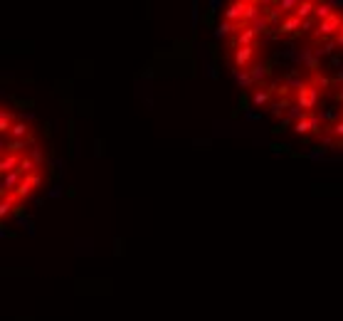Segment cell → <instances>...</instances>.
<instances>
[{"mask_svg":"<svg viewBox=\"0 0 343 321\" xmlns=\"http://www.w3.org/2000/svg\"><path fill=\"white\" fill-rule=\"evenodd\" d=\"M336 101H338V104H343V87L336 91Z\"/></svg>","mask_w":343,"mask_h":321,"instance_id":"obj_29","label":"cell"},{"mask_svg":"<svg viewBox=\"0 0 343 321\" xmlns=\"http://www.w3.org/2000/svg\"><path fill=\"white\" fill-rule=\"evenodd\" d=\"M28 158H30V161H32V163H35V168L45 163V153H42L40 148H32V151H30V156H28Z\"/></svg>","mask_w":343,"mask_h":321,"instance_id":"obj_22","label":"cell"},{"mask_svg":"<svg viewBox=\"0 0 343 321\" xmlns=\"http://www.w3.org/2000/svg\"><path fill=\"white\" fill-rule=\"evenodd\" d=\"M341 23H343V15L341 13H331L326 20L316 23V30H314V42H321V40H333L341 30Z\"/></svg>","mask_w":343,"mask_h":321,"instance_id":"obj_2","label":"cell"},{"mask_svg":"<svg viewBox=\"0 0 343 321\" xmlns=\"http://www.w3.org/2000/svg\"><path fill=\"white\" fill-rule=\"evenodd\" d=\"M291 106H294L291 99H282V101H274V104L269 106V112H272L274 117H284V112L286 109H291Z\"/></svg>","mask_w":343,"mask_h":321,"instance_id":"obj_13","label":"cell"},{"mask_svg":"<svg viewBox=\"0 0 343 321\" xmlns=\"http://www.w3.org/2000/svg\"><path fill=\"white\" fill-rule=\"evenodd\" d=\"M10 136L13 139H18V141H28V136H30V126L25 124V121H13V126H10Z\"/></svg>","mask_w":343,"mask_h":321,"instance_id":"obj_10","label":"cell"},{"mask_svg":"<svg viewBox=\"0 0 343 321\" xmlns=\"http://www.w3.org/2000/svg\"><path fill=\"white\" fill-rule=\"evenodd\" d=\"M269 99H272V91L269 89H259L257 94L252 96V104L255 106H264V104H269Z\"/></svg>","mask_w":343,"mask_h":321,"instance_id":"obj_15","label":"cell"},{"mask_svg":"<svg viewBox=\"0 0 343 321\" xmlns=\"http://www.w3.org/2000/svg\"><path fill=\"white\" fill-rule=\"evenodd\" d=\"M10 212H13L15 218H23V215H25V205H23V203L13 205V210H10Z\"/></svg>","mask_w":343,"mask_h":321,"instance_id":"obj_26","label":"cell"},{"mask_svg":"<svg viewBox=\"0 0 343 321\" xmlns=\"http://www.w3.org/2000/svg\"><path fill=\"white\" fill-rule=\"evenodd\" d=\"M259 18H262V5H259V3H247V5H245L242 23H245V25H252V23L259 20Z\"/></svg>","mask_w":343,"mask_h":321,"instance_id":"obj_8","label":"cell"},{"mask_svg":"<svg viewBox=\"0 0 343 321\" xmlns=\"http://www.w3.org/2000/svg\"><path fill=\"white\" fill-rule=\"evenodd\" d=\"M328 134H331V136H336L338 141H343V119H341V121H336L333 126H328Z\"/></svg>","mask_w":343,"mask_h":321,"instance_id":"obj_24","label":"cell"},{"mask_svg":"<svg viewBox=\"0 0 343 321\" xmlns=\"http://www.w3.org/2000/svg\"><path fill=\"white\" fill-rule=\"evenodd\" d=\"M20 158H23V156L3 153V156H0V175H5V173H10V171H15V168H18V163H20Z\"/></svg>","mask_w":343,"mask_h":321,"instance_id":"obj_9","label":"cell"},{"mask_svg":"<svg viewBox=\"0 0 343 321\" xmlns=\"http://www.w3.org/2000/svg\"><path fill=\"white\" fill-rule=\"evenodd\" d=\"M291 15H294V18H299L301 23H304V20H309V18L314 15V3H311V0H299Z\"/></svg>","mask_w":343,"mask_h":321,"instance_id":"obj_7","label":"cell"},{"mask_svg":"<svg viewBox=\"0 0 343 321\" xmlns=\"http://www.w3.org/2000/svg\"><path fill=\"white\" fill-rule=\"evenodd\" d=\"M294 131L299 134V136H304V134H309V119H306V114L299 119V121H294Z\"/></svg>","mask_w":343,"mask_h":321,"instance_id":"obj_21","label":"cell"},{"mask_svg":"<svg viewBox=\"0 0 343 321\" xmlns=\"http://www.w3.org/2000/svg\"><path fill=\"white\" fill-rule=\"evenodd\" d=\"M314 87L321 91V89L331 87V79H328V77H323V74H314Z\"/></svg>","mask_w":343,"mask_h":321,"instance_id":"obj_23","label":"cell"},{"mask_svg":"<svg viewBox=\"0 0 343 321\" xmlns=\"http://www.w3.org/2000/svg\"><path fill=\"white\" fill-rule=\"evenodd\" d=\"M306 119H309V131L311 134H321L323 131V124H321V119L316 117L314 112H306Z\"/></svg>","mask_w":343,"mask_h":321,"instance_id":"obj_17","label":"cell"},{"mask_svg":"<svg viewBox=\"0 0 343 321\" xmlns=\"http://www.w3.org/2000/svg\"><path fill=\"white\" fill-rule=\"evenodd\" d=\"M333 47H336V42H333V40H328L321 50H316V57H321V55H331V52H333Z\"/></svg>","mask_w":343,"mask_h":321,"instance_id":"obj_25","label":"cell"},{"mask_svg":"<svg viewBox=\"0 0 343 321\" xmlns=\"http://www.w3.org/2000/svg\"><path fill=\"white\" fill-rule=\"evenodd\" d=\"M247 104H250V99H247V96H245V94H242V96H240V109H245V106H247Z\"/></svg>","mask_w":343,"mask_h":321,"instance_id":"obj_28","label":"cell"},{"mask_svg":"<svg viewBox=\"0 0 343 321\" xmlns=\"http://www.w3.org/2000/svg\"><path fill=\"white\" fill-rule=\"evenodd\" d=\"M336 37H341V40H343V23H341V30H338V35H336Z\"/></svg>","mask_w":343,"mask_h":321,"instance_id":"obj_30","label":"cell"},{"mask_svg":"<svg viewBox=\"0 0 343 321\" xmlns=\"http://www.w3.org/2000/svg\"><path fill=\"white\" fill-rule=\"evenodd\" d=\"M299 25H301L299 18H294V15H284L282 23L277 25V35H296V32H299Z\"/></svg>","mask_w":343,"mask_h":321,"instance_id":"obj_5","label":"cell"},{"mask_svg":"<svg viewBox=\"0 0 343 321\" xmlns=\"http://www.w3.org/2000/svg\"><path fill=\"white\" fill-rule=\"evenodd\" d=\"M247 72H250L252 84H259V82H264V77L269 74V64H252V69H247Z\"/></svg>","mask_w":343,"mask_h":321,"instance_id":"obj_12","label":"cell"},{"mask_svg":"<svg viewBox=\"0 0 343 321\" xmlns=\"http://www.w3.org/2000/svg\"><path fill=\"white\" fill-rule=\"evenodd\" d=\"M235 79L240 82V87L242 89L252 87V79H250V72H247V69H245V72H237V69H235Z\"/></svg>","mask_w":343,"mask_h":321,"instance_id":"obj_20","label":"cell"},{"mask_svg":"<svg viewBox=\"0 0 343 321\" xmlns=\"http://www.w3.org/2000/svg\"><path fill=\"white\" fill-rule=\"evenodd\" d=\"M15 106H32V101H25V99H15Z\"/></svg>","mask_w":343,"mask_h":321,"instance_id":"obj_27","label":"cell"},{"mask_svg":"<svg viewBox=\"0 0 343 321\" xmlns=\"http://www.w3.org/2000/svg\"><path fill=\"white\" fill-rule=\"evenodd\" d=\"M304 64H306L314 74H318V69H321V62H318V57H316V55H311V52H306V55H304Z\"/></svg>","mask_w":343,"mask_h":321,"instance_id":"obj_18","label":"cell"},{"mask_svg":"<svg viewBox=\"0 0 343 321\" xmlns=\"http://www.w3.org/2000/svg\"><path fill=\"white\" fill-rule=\"evenodd\" d=\"M259 45L255 42V45H247V47H237L235 50V55H232V62H235V67H237V72L242 69H247L250 64H252V59H255V55H257Z\"/></svg>","mask_w":343,"mask_h":321,"instance_id":"obj_3","label":"cell"},{"mask_svg":"<svg viewBox=\"0 0 343 321\" xmlns=\"http://www.w3.org/2000/svg\"><path fill=\"white\" fill-rule=\"evenodd\" d=\"M318 96H321V91L314 87V84H309V82H301L299 87H296V94H294V106L296 109H301V112H311L316 104H318Z\"/></svg>","mask_w":343,"mask_h":321,"instance_id":"obj_1","label":"cell"},{"mask_svg":"<svg viewBox=\"0 0 343 321\" xmlns=\"http://www.w3.org/2000/svg\"><path fill=\"white\" fill-rule=\"evenodd\" d=\"M23 178H25V175H23V171H20V168H15V171H10V173H5V175H3L0 185H3V188H5L8 193H13V190L18 188V183H20Z\"/></svg>","mask_w":343,"mask_h":321,"instance_id":"obj_6","label":"cell"},{"mask_svg":"<svg viewBox=\"0 0 343 321\" xmlns=\"http://www.w3.org/2000/svg\"><path fill=\"white\" fill-rule=\"evenodd\" d=\"M23 180L28 183V185H30V188H32V190H37V188L42 185V175L37 173V171H32V173H28V175H25V178H23Z\"/></svg>","mask_w":343,"mask_h":321,"instance_id":"obj_19","label":"cell"},{"mask_svg":"<svg viewBox=\"0 0 343 321\" xmlns=\"http://www.w3.org/2000/svg\"><path fill=\"white\" fill-rule=\"evenodd\" d=\"M13 121H15V114H13V112H0V134L10 131Z\"/></svg>","mask_w":343,"mask_h":321,"instance_id":"obj_16","label":"cell"},{"mask_svg":"<svg viewBox=\"0 0 343 321\" xmlns=\"http://www.w3.org/2000/svg\"><path fill=\"white\" fill-rule=\"evenodd\" d=\"M245 5L247 0H237V3H230L225 8V23H242V15H245Z\"/></svg>","mask_w":343,"mask_h":321,"instance_id":"obj_4","label":"cell"},{"mask_svg":"<svg viewBox=\"0 0 343 321\" xmlns=\"http://www.w3.org/2000/svg\"><path fill=\"white\" fill-rule=\"evenodd\" d=\"M331 13H333V5H331V3H314V15H311V18H314L316 23H321V20H326Z\"/></svg>","mask_w":343,"mask_h":321,"instance_id":"obj_11","label":"cell"},{"mask_svg":"<svg viewBox=\"0 0 343 321\" xmlns=\"http://www.w3.org/2000/svg\"><path fill=\"white\" fill-rule=\"evenodd\" d=\"M25 146H28V141H18V139H13V141H8V144H5V153H13V156H23Z\"/></svg>","mask_w":343,"mask_h":321,"instance_id":"obj_14","label":"cell"}]
</instances>
